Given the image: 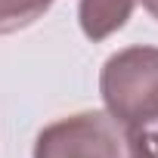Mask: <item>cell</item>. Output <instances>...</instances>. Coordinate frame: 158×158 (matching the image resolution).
Here are the masks:
<instances>
[{
  "mask_svg": "<svg viewBox=\"0 0 158 158\" xmlns=\"http://www.w3.org/2000/svg\"><path fill=\"white\" fill-rule=\"evenodd\" d=\"M106 112L124 127L158 115V47H127L106 59L99 71Z\"/></svg>",
  "mask_w": 158,
  "mask_h": 158,
  "instance_id": "6da1fadb",
  "label": "cell"
},
{
  "mask_svg": "<svg viewBox=\"0 0 158 158\" xmlns=\"http://www.w3.org/2000/svg\"><path fill=\"white\" fill-rule=\"evenodd\" d=\"M34 158H130L127 127L99 109L77 112L37 133Z\"/></svg>",
  "mask_w": 158,
  "mask_h": 158,
  "instance_id": "7a4b0ae2",
  "label": "cell"
},
{
  "mask_svg": "<svg viewBox=\"0 0 158 158\" xmlns=\"http://www.w3.org/2000/svg\"><path fill=\"white\" fill-rule=\"evenodd\" d=\"M136 6V0H81L77 22L90 40H106L121 31Z\"/></svg>",
  "mask_w": 158,
  "mask_h": 158,
  "instance_id": "3957f363",
  "label": "cell"
},
{
  "mask_svg": "<svg viewBox=\"0 0 158 158\" xmlns=\"http://www.w3.org/2000/svg\"><path fill=\"white\" fill-rule=\"evenodd\" d=\"M56 0H0V34L34 25Z\"/></svg>",
  "mask_w": 158,
  "mask_h": 158,
  "instance_id": "277c9868",
  "label": "cell"
},
{
  "mask_svg": "<svg viewBox=\"0 0 158 158\" xmlns=\"http://www.w3.org/2000/svg\"><path fill=\"white\" fill-rule=\"evenodd\" d=\"M127 146H130V158H158V115L130 124Z\"/></svg>",
  "mask_w": 158,
  "mask_h": 158,
  "instance_id": "5b68a950",
  "label": "cell"
},
{
  "mask_svg": "<svg viewBox=\"0 0 158 158\" xmlns=\"http://www.w3.org/2000/svg\"><path fill=\"white\" fill-rule=\"evenodd\" d=\"M143 6H146V13L152 19H158V0H143Z\"/></svg>",
  "mask_w": 158,
  "mask_h": 158,
  "instance_id": "8992f818",
  "label": "cell"
}]
</instances>
